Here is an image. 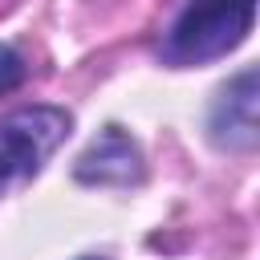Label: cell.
Segmentation results:
<instances>
[{"label": "cell", "mask_w": 260, "mask_h": 260, "mask_svg": "<svg viewBox=\"0 0 260 260\" xmlns=\"http://www.w3.org/2000/svg\"><path fill=\"white\" fill-rule=\"evenodd\" d=\"M256 0H191L162 41L167 65H203L228 57L252 32Z\"/></svg>", "instance_id": "6da1fadb"}, {"label": "cell", "mask_w": 260, "mask_h": 260, "mask_svg": "<svg viewBox=\"0 0 260 260\" xmlns=\"http://www.w3.org/2000/svg\"><path fill=\"white\" fill-rule=\"evenodd\" d=\"M73 118L57 106H24L0 118V187L32 179L69 138Z\"/></svg>", "instance_id": "7a4b0ae2"}, {"label": "cell", "mask_w": 260, "mask_h": 260, "mask_svg": "<svg viewBox=\"0 0 260 260\" xmlns=\"http://www.w3.org/2000/svg\"><path fill=\"white\" fill-rule=\"evenodd\" d=\"M142 175H146L142 150L122 126H106L73 167V179L89 187H130L142 183Z\"/></svg>", "instance_id": "3957f363"}, {"label": "cell", "mask_w": 260, "mask_h": 260, "mask_svg": "<svg viewBox=\"0 0 260 260\" xmlns=\"http://www.w3.org/2000/svg\"><path fill=\"white\" fill-rule=\"evenodd\" d=\"M256 102H260V81H256V69H244L232 85H223L219 102L211 106V142L219 150H252L256 138H260V126H256Z\"/></svg>", "instance_id": "277c9868"}, {"label": "cell", "mask_w": 260, "mask_h": 260, "mask_svg": "<svg viewBox=\"0 0 260 260\" xmlns=\"http://www.w3.org/2000/svg\"><path fill=\"white\" fill-rule=\"evenodd\" d=\"M20 81H24V57L12 45H0V98L12 93Z\"/></svg>", "instance_id": "5b68a950"}, {"label": "cell", "mask_w": 260, "mask_h": 260, "mask_svg": "<svg viewBox=\"0 0 260 260\" xmlns=\"http://www.w3.org/2000/svg\"><path fill=\"white\" fill-rule=\"evenodd\" d=\"M85 260H93V256H85Z\"/></svg>", "instance_id": "8992f818"}]
</instances>
